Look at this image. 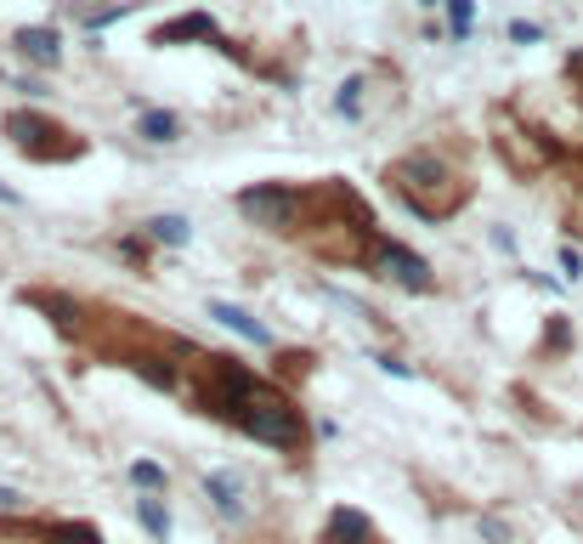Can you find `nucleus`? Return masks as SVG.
<instances>
[{"mask_svg": "<svg viewBox=\"0 0 583 544\" xmlns=\"http://www.w3.org/2000/svg\"><path fill=\"white\" fill-rule=\"evenodd\" d=\"M386 193L402 205V210H414L419 221H453L470 199H476V177H470V165L465 159H453L448 147H409V154H397L386 165Z\"/></svg>", "mask_w": 583, "mask_h": 544, "instance_id": "nucleus-1", "label": "nucleus"}, {"mask_svg": "<svg viewBox=\"0 0 583 544\" xmlns=\"http://www.w3.org/2000/svg\"><path fill=\"white\" fill-rule=\"evenodd\" d=\"M226 426H238L244 437L267 442V449H277V454H307V442L318 437L312 419L300 414V403L289 398L284 386H272V380H261L256 391H249V398L233 409Z\"/></svg>", "mask_w": 583, "mask_h": 544, "instance_id": "nucleus-2", "label": "nucleus"}, {"mask_svg": "<svg viewBox=\"0 0 583 544\" xmlns=\"http://www.w3.org/2000/svg\"><path fill=\"white\" fill-rule=\"evenodd\" d=\"M0 137H7L23 159L35 165H74L91 154V142L68 126V119L46 114V108H7L0 114Z\"/></svg>", "mask_w": 583, "mask_h": 544, "instance_id": "nucleus-3", "label": "nucleus"}, {"mask_svg": "<svg viewBox=\"0 0 583 544\" xmlns=\"http://www.w3.org/2000/svg\"><path fill=\"white\" fill-rule=\"evenodd\" d=\"M233 205H238V216L249 221V228L295 238L300 216H307V187L300 182H249V187H238Z\"/></svg>", "mask_w": 583, "mask_h": 544, "instance_id": "nucleus-4", "label": "nucleus"}, {"mask_svg": "<svg viewBox=\"0 0 583 544\" xmlns=\"http://www.w3.org/2000/svg\"><path fill=\"white\" fill-rule=\"evenodd\" d=\"M493 147H498V159L516 170V177H539L544 165L561 159V147H555L544 131H532V126H516V114H493Z\"/></svg>", "mask_w": 583, "mask_h": 544, "instance_id": "nucleus-5", "label": "nucleus"}, {"mask_svg": "<svg viewBox=\"0 0 583 544\" xmlns=\"http://www.w3.org/2000/svg\"><path fill=\"white\" fill-rule=\"evenodd\" d=\"M363 267L379 272V279H391L397 289H409V295H430V289H437V272H430V261L419 250H409L402 238H391V233L374 238V250H368Z\"/></svg>", "mask_w": 583, "mask_h": 544, "instance_id": "nucleus-6", "label": "nucleus"}, {"mask_svg": "<svg viewBox=\"0 0 583 544\" xmlns=\"http://www.w3.org/2000/svg\"><path fill=\"white\" fill-rule=\"evenodd\" d=\"M193 40H205V46H216L221 57H233V40L221 35V23L210 17V12H176V17H165V23H154L147 29V46H193Z\"/></svg>", "mask_w": 583, "mask_h": 544, "instance_id": "nucleus-7", "label": "nucleus"}, {"mask_svg": "<svg viewBox=\"0 0 583 544\" xmlns=\"http://www.w3.org/2000/svg\"><path fill=\"white\" fill-rule=\"evenodd\" d=\"M0 533L40 539V544H108L96 522H74V516H68V522H46V516H40V522H0Z\"/></svg>", "mask_w": 583, "mask_h": 544, "instance_id": "nucleus-8", "label": "nucleus"}, {"mask_svg": "<svg viewBox=\"0 0 583 544\" xmlns=\"http://www.w3.org/2000/svg\"><path fill=\"white\" fill-rule=\"evenodd\" d=\"M12 52L35 68H57L63 63V35L46 29V23H23V29H12Z\"/></svg>", "mask_w": 583, "mask_h": 544, "instance_id": "nucleus-9", "label": "nucleus"}, {"mask_svg": "<svg viewBox=\"0 0 583 544\" xmlns=\"http://www.w3.org/2000/svg\"><path fill=\"white\" fill-rule=\"evenodd\" d=\"M323 544H386V533L368 522V510L335 505V510H328V522H323Z\"/></svg>", "mask_w": 583, "mask_h": 544, "instance_id": "nucleus-10", "label": "nucleus"}, {"mask_svg": "<svg viewBox=\"0 0 583 544\" xmlns=\"http://www.w3.org/2000/svg\"><path fill=\"white\" fill-rule=\"evenodd\" d=\"M221 329H233V335H244V340H256V346H272V329L261 324V318H249L244 307H233V301H210L205 307Z\"/></svg>", "mask_w": 583, "mask_h": 544, "instance_id": "nucleus-11", "label": "nucleus"}, {"mask_svg": "<svg viewBox=\"0 0 583 544\" xmlns=\"http://www.w3.org/2000/svg\"><path fill=\"white\" fill-rule=\"evenodd\" d=\"M137 137L154 142V147H165V142L182 137V119H176L170 108H142V114H137Z\"/></svg>", "mask_w": 583, "mask_h": 544, "instance_id": "nucleus-12", "label": "nucleus"}, {"mask_svg": "<svg viewBox=\"0 0 583 544\" xmlns=\"http://www.w3.org/2000/svg\"><path fill=\"white\" fill-rule=\"evenodd\" d=\"M205 493L216 500V510H221V516H244V482H238V477L210 471V477H205Z\"/></svg>", "mask_w": 583, "mask_h": 544, "instance_id": "nucleus-13", "label": "nucleus"}, {"mask_svg": "<svg viewBox=\"0 0 583 544\" xmlns=\"http://www.w3.org/2000/svg\"><path fill=\"white\" fill-rule=\"evenodd\" d=\"M142 233L154 238V244H170V250H176V244H187V238H193V221H187V216H147V221H142Z\"/></svg>", "mask_w": 583, "mask_h": 544, "instance_id": "nucleus-14", "label": "nucleus"}, {"mask_svg": "<svg viewBox=\"0 0 583 544\" xmlns=\"http://www.w3.org/2000/svg\"><path fill=\"white\" fill-rule=\"evenodd\" d=\"M442 7H448L453 40H470V29H476V0H442Z\"/></svg>", "mask_w": 583, "mask_h": 544, "instance_id": "nucleus-15", "label": "nucleus"}, {"mask_svg": "<svg viewBox=\"0 0 583 544\" xmlns=\"http://www.w3.org/2000/svg\"><path fill=\"white\" fill-rule=\"evenodd\" d=\"M137 522L154 533V539H170V510L159 500H137Z\"/></svg>", "mask_w": 583, "mask_h": 544, "instance_id": "nucleus-16", "label": "nucleus"}, {"mask_svg": "<svg viewBox=\"0 0 583 544\" xmlns=\"http://www.w3.org/2000/svg\"><path fill=\"white\" fill-rule=\"evenodd\" d=\"M131 482L147 488V493H159V488H165V465H154V459H131Z\"/></svg>", "mask_w": 583, "mask_h": 544, "instance_id": "nucleus-17", "label": "nucleus"}, {"mask_svg": "<svg viewBox=\"0 0 583 544\" xmlns=\"http://www.w3.org/2000/svg\"><path fill=\"white\" fill-rule=\"evenodd\" d=\"M125 12H131V0H114V7H91V12H86V29L96 35V29H108V23H119Z\"/></svg>", "mask_w": 583, "mask_h": 544, "instance_id": "nucleus-18", "label": "nucleus"}, {"mask_svg": "<svg viewBox=\"0 0 583 544\" xmlns=\"http://www.w3.org/2000/svg\"><path fill=\"white\" fill-rule=\"evenodd\" d=\"M363 86H368V80H363V74H351V80L340 86V96H335V108H340L346 119H351V114H358V103H363Z\"/></svg>", "mask_w": 583, "mask_h": 544, "instance_id": "nucleus-19", "label": "nucleus"}, {"mask_svg": "<svg viewBox=\"0 0 583 544\" xmlns=\"http://www.w3.org/2000/svg\"><path fill=\"white\" fill-rule=\"evenodd\" d=\"M277 363H284L289 380H307L312 375V352H277Z\"/></svg>", "mask_w": 583, "mask_h": 544, "instance_id": "nucleus-20", "label": "nucleus"}, {"mask_svg": "<svg viewBox=\"0 0 583 544\" xmlns=\"http://www.w3.org/2000/svg\"><path fill=\"white\" fill-rule=\"evenodd\" d=\"M510 40H521V46H539V40H544V29H539V23H510Z\"/></svg>", "mask_w": 583, "mask_h": 544, "instance_id": "nucleus-21", "label": "nucleus"}, {"mask_svg": "<svg viewBox=\"0 0 583 544\" xmlns=\"http://www.w3.org/2000/svg\"><path fill=\"white\" fill-rule=\"evenodd\" d=\"M561 272H567V279H583V256L578 250H561Z\"/></svg>", "mask_w": 583, "mask_h": 544, "instance_id": "nucleus-22", "label": "nucleus"}, {"mask_svg": "<svg viewBox=\"0 0 583 544\" xmlns=\"http://www.w3.org/2000/svg\"><path fill=\"white\" fill-rule=\"evenodd\" d=\"M567 80H572V91H583V52L567 57Z\"/></svg>", "mask_w": 583, "mask_h": 544, "instance_id": "nucleus-23", "label": "nucleus"}, {"mask_svg": "<svg viewBox=\"0 0 583 544\" xmlns=\"http://www.w3.org/2000/svg\"><path fill=\"white\" fill-rule=\"evenodd\" d=\"M17 500H23V493H17V488H0V510H12Z\"/></svg>", "mask_w": 583, "mask_h": 544, "instance_id": "nucleus-24", "label": "nucleus"}, {"mask_svg": "<svg viewBox=\"0 0 583 544\" xmlns=\"http://www.w3.org/2000/svg\"><path fill=\"white\" fill-rule=\"evenodd\" d=\"M0 205H17V193H12L7 182H0Z\"/></svg>", "mask_w": 583, "mask_h": 544, "instance_id": "nucleus-25", "label": "nucleus"}, {"mask_svg": "<svg viewBox=\"0 0 583 544\" xmlns=\"http://www.w3.org/2000/svg\"><path fill=\"white\" fill-rule=\"evenodd\" d=\"M414 7H437V0H414Z\"/></svg>", "mask_w": 583, "mask_h": 544, "instance_id": "nucleus-26", "label": "nucleus"}]
</instances>
